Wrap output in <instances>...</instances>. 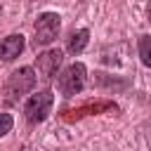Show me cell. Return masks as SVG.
<instances>
[{"mask_svg": "<svg viewBox=\"0 0 151 151\" xmlns=\"http://www.w3.org/2000/svg\"><path fill=\"white\" fill-rule=\"evenodd\" d=\"M149 21H151V7H149Z\"/></svg>", "mask_w": 151, "mask_h": 151, "instance_id": "10", "label": "cell"}, {"mask_svg": "<svg viewBox=\"0 0 151 151\" xmlns=\"http://www.w3.org/2000/svg\"><path fill=\"white\" fill-rule=\"evenodd\" d=\"M59 28H61V17H59V14H54V12L40 14L38 21H35V38H33V45H35V47L50 45V42L57 38Z\"/></svg>", "mask_w": 151, "mask_h": 151, "instance_id": "3", "label": "cell"}, {"mask_svg": "<svg viewBox=\"0 0 151 151\" xmlns=\"http://www.w3.org/2000/svg\"><path fill=\"white\" fill-rule=\"evenodd\" d=\"M85 73H87V71H85V64H80V61L66 66L64 73H61L59 80H57L59 92H61L64 97H73V94H78V92L85 87Z\"/></svg>", "mask_w": 151, "mask_h": 151, "instance_id": "2", "label": "cell"}, {"mask_svg": "<svg viewBox=\"0 0 151 151\" xmlns=\"http://www.w3.org/2000/svg\"><path fill=\"white\" fill-rule=\"evenodd\" d=\"M35 85V71L31 66H21L19 71H14L5 85V94L9 101H17L19 97H24L26 92H31Z\"/></svg>", "mask_w": 151, "mask_h": 151, "instance_id": "1", "label": "cell"}, {"mask_svg": "<svg viewBox=\"0 0 151 151\" xmlns=\"http://www.w3.org/2000/svg\"><path fill=\"white\" fill-rule=\"evenodd\" d=\"M139 57H142V64L151 68V35L139 38Z\"/></svg>", "mask_w": 151, "mask_h": 151, "instance_id": "8", "label": "cell"}, {"mask_svg": "<svg viewBox=\"0 0 151 151\" xmlns=\"http://www.w3.org/2000/svg\"><path fill=\"white\" fill-rule=\"evenodd\" d=\"M24 35L21 33H12V35H7L2 42H0V59H5V61H12V59H17L19 54H21V50H24Z\"/></svg>", "mask_w": 151, "mask_h": 151, "instance_id": "6", "label": "cell"}, {"mask_svg": "<svg viewBox=\"0 0 151 151\" xmlns=\"http://www.w3.org/2000/svg\"><path fill=\"white\" fill-rule=\"evenodd\" d=\"M87 40H90V33H87L85 28L76 31V33L68 38V52H73V54L83 52V50H85V45H87Z\"/></svg>", "mask_w": 151, "mask_h": 151, "instance_id": "7", "label": "cell"}, {"mask_svg": "<svg viewBox=\"0 0 151 151\" xmlns=\"http://www.w3.org/2000/svg\"><path fill=\"white\" fill-rule=\"evenodd\" d=\"M12 125H14L12 116H9V113H0V137H2V134H7V132L12 130Z\"/></svg>", "mask_w": 151, "mask_h": 151, "instance_id": "9", "label": "cell"}, {"mask_svg": "<svg viewBox=\"0 0 151 151\" xmlns=\"http://www.w3.org/2000/svg\"><path fill=\"white\" fill-rule=\"evenodd\" d=\"M52 104H54V94H52L50 90H42V92H38V94H33V97L26 101V106H24V113H26L28 123H42V120L50 116Z\"/></svg>", "mask_w": 151, "mask_h": 151, "instance_id": "4", "label": "cell"}, {"mask_svg": "<svg viewBox=\"0 0 151 151\" xmlns=\"http://www.w3.org/2000/svg\"><path fill=\"white\" fill-rule=\"evenodd\" d=\"M61 59H64L61 50H47V52H42L38 57V71H40V76L45 80H52L57 76V68L61 66Z\"/></svg>", "mask_w": 151, "mask_h": 151, "instance_id": "5", "label": "cell"}]
</instances>
